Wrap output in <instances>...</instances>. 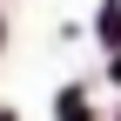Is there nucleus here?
Returning a JSON list of instances; mask_svg holds the SVG:
<instances>
[{"instance_id":"obj_4","label":"nucleus","mask_w":121,"mask_h":121,"mask_svg":"<svg viewBox=\"0 0 121 121\" xmlns=\"http://www.w3.org/2000/svg\"><path fill=\"white\" fill-rule=\"evenodd\" d=\"M0 121H20V114H13V108H0Z\"/></svg>"},{"instance_id":"obj_2","label":"nucleus","mask_w":121,"mask_h":121,"mask_svg":"<svg viewBox=\"0 0 121 121\" xmlns=\"http://www.w3.org/2000/svg\"><path fill=\"white\" fill-rule=\"evenodd\" d=\"M54 121H94V108H87L81 87H60V94H54Z\"/></svg>"},{"instance_id":"obj_3","label":"nucleus","mask_w":121,"mask_h":121,"mask_svg":"<svg viewBox=\"0 0 121 121\" xmlns=\"http://www.w3.org/2000/svg\"><path fill=\"white\" fill-rule=\"evenodd\" d=\"M108 74H114V81H121V54H108Z\"/></svg>"},{"instance_id":"obj_1","label":"nucleus","mask_w":121,"mask_h":121,"mask_svg":"<svg viewBox=\"0 0 121 121\" xmlns=\"http://www.w3.org/2000/svg\"><path fill=\"white\" fill-rule=\"evenodd\" d=\"M94 34H101V47H108V54H121V0H101Z\"/></svg>"},{"instance_id":"obj_5","label":"nucleus","mask_w":121,"mask_h":121,"mask_svg":"<svg viewBox=\"0 0 121 121\" xmlns=\"http://www.w3.org/2000/svg\"><path fill=\"white\" fill-rule=\"evenodd\" d=\"M114 121H121V114H114Z\"/></svg>"}]
</instances>
